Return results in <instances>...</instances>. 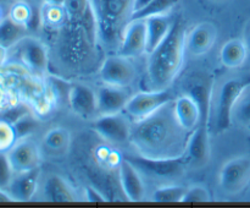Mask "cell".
Returning <instances> with one entry per match:
<instances>
[{
	"mask_svg": "<svg viewBox=\"0 0 250 208\" xmlns=\"http://www.w3.org/2000/svg\"><path fill=\"white\" fill-rule=\"evenodd\" d=\"M173 112V100L146 119L132 125V144L139 154L151 158H171L186 152L188 137Z\"/></svg>",
	"mask_w": 250,
	"mask_h": 208,
	"instance_id": "1",
	"label": "cell"
},
{
	"mask_svg": "<svg viewBox=\"0 0 250 208\" xmlns=\"http://www.w3.org/2000/svg\"><path fill=\"white\" fill-rule=\"evenodd\" d=\"M186 32L180 21H173L166 38L148 54L146 75L154 90H166L180 72L185 60Z\"/></svg>",
	"mask_w": 250,
	"mask_h": 208,
	"instance_id": "2",
	"label": "cell"
},
{
	"mask_svg": "<svg viewBox=\"0 0 250 208\" xmlns=\"http://www.w3.org/2000/svg\"><path fill=\"white\" fill-rule=\"evenodd\" d=\"M124 158L131 162L139 173L156 180H173L181 178L189 165L186 153L171 158H151L139 153L126 154Z\"/></svg>",
	"mask_w": 250,
	"mask_h": 208,
	"instance_id": "3",
	"label": "cell"
},
{
	"mask_svg": "<svg viewBox=\"0 0 250 208\" xmlns=\"http://www.w3.org/2000/svg\"><path fill=\"white\" fill-rule=\"evenodd\" d=\"M250 86V73L238 78H231L220 87L215 110V124L219 132H224L232 124V110L243 92Z\"/></svg>",
	"mask_w": 250,
	"mask_h": 208,
	"instance_id": "4",
	"label": "cell"
},
{
	"mask_svg": "<svg viewBox=\"0 0 250 208\" xmlns=\"http://www.w3.org/2000/svg\"><path fill=\"white\" fill-rule=\"evenodd\" d=\"M172 100H175V97L167 88L149 91V92H139L129 98L124 112L128 115L131 120L139 121V120H143L149 115L154 114L156 110Z\"/></svg>",
	"mask_w": 250,
	"mask_h": 208,
	"instance_id": "5",
	"label": "cell"
},
{
	"mask_svg": "<svg viewBox=\"0 0 250 208\" xmlns=\"http://www.w3.org/2000/svg\"><path fill=\"white\" fill-rule=\"evenodd\" d=\"M250 183V158L237 157L226 162L220 170L219 184L222 192L234 196L241 193Z\"/></svg>",
	"mask_w": 250,
	"mask_h": 208,
	"instance_id": "6",
	"label": "cell"
},
{
	"mask_svg": "<svg viewBox=\"0 0 250 208\" xmlns=\"http://www.w3.org/2000/svg\"><path fill=\"white\" fill-rule=\"evenodd\" d=\"M128 115L124 113L99 115L93 122L92 127L105 141L114 144L126 143L131 139L132 125Z\"/></svg>",
	"mask_w": 250,
	"mask_h": 208,
	"instance_id": "7",
	"label": "cell"
},
{
	"mask_svg": "<svg viewBox=\"0 0 250 208\" xmlns=\"http://www.w3.org/2000/svg\"><path fill=\"white\" fill-rule=\"evenodd\" d=\"M99 75L105 85L128 87L136 78V68L129 58L117 54L105 59Z\"/></svg>",
	"mask_w": 250,
	"mask_h": 208,
	"instance_id": "8",
	"label": "cell"
},
{
	"mask_svg": "<svg viewBox=\"0 0 250 208\" xmlns=\"http://www.w3.org/2000/svg\"><path fill=\"white\" fill-rule=\"evenodd\" d=\"M119 54L129 59L146 54V20H133L127 22L121 37Z\"/></svg>",
	"mask_w": 250,
	"mask_h": 208,
	"instance_id": "9",
	"label": "cell"
},
{
	"mask_svg": "<svg viewBox=\"0 0 250 208\" xmlns=\"http://www.w3.org/2000/svg\"><path fill=\"white\" fill-rule=\"evenodd\" d=\"M67 102L73 113L83 119H92L98 115L97 93L89 86L82 83L71 86Z\"/></svg>",
	"mask_w": 250,
	"mask_h": 208,
	"instance_id": "10",
	"label": "cell"
},
{
	"mask_svg": "<svg viewBox=\"0 0 250 208\" xmlns=\"http://www.w3.org/2000/svg\"><path fill=\"white\" fill-rule=\"evenodd\" d=\"M132 94L127 87L105 85L97 92L98 115H109L125 110Z\"/></svg>",
	"mask_w": 250,
	"mask_h": 208,
	"instance_id": "11",
	"label": "cell"
},
{
	"mask_svg": "<svg viewBox=\"0 0 250 208\" xmlns=\"http://www.w3.org/2000/svg\"><path fill=\"white\" fill-rule=\"evenodd\" d=\"M186 156L190 166H203L210 158V141L208 125H198L189 134Z\"/></svg>",
	"mask_w": 250,
	"mask_h": 208,
	"instance_id": "12",
	"label": "cell"
},
{
	"mask_svg": "<svg viewBox=\"0 0 250 208\" xmlns=\"http://www.w3.org/2000/svg\"><path fill=\"white\" fill-rule=\"evenodd\" d=\"M216 38V27L209 22H203L186 33V49L192 55H204L212 48Z\"/></svg>",
	"mask_w": 250,
	"mask_h": 208,
	"instance_id": "13",
	"label": "cell"
},
{
	"mask_svg": "<svg viewBox=\"0 0 250 208\" xmlns=\"http://www.w3.org/2000/svg\"><path fill=\"white\" fill-rule=\"evenodd\" d=\"M21 59L24 65L37 75H43L48 69V51L41 41L24 37L21 41Z\"/></svg>",
	"mask_w": 250,
	"mask_h": 208,
	"instance_id": "14",
	"label": "cell"
},
{
	"mask_svg": "<svg viewBox=\"0 0 250 208\" xmlns=\"http://www.w3.org/2000/svg\"><path fill=\"white\" fill-rule=\"evenodd\" d=\"M120 184H121L122 191L127 200L131 202H139L144 198L146 193V186L142 179L141 173L137 170L136 166L124 158L120 163Z\"/></svg>",
	"mask_w": 250,
	"mask_h": 208,
	"instance_id": "15",
	"label": "cell"
},
{
	"mask_svg": "<svg viewBox=\"0 0 250 208\" xmlns=\"http://www.w3.org/2000/svg\"><path fill=\"white\" fill-rule=\"evenodd\" d=\"M7 157L15 173H22V171L38 168V148L33 142H29L27 139H19V142L10 148Z\"/></svg>",
	"mask_w": 250,
	"mask_h": 208,
	"instance_id": "16",
	"label": "cell"
},
{
	"mask_svg": "<svg viewBox=\"0 0 250 208\" xmlns=\"http://www.w3.org/2000/svg\"><path fill=\"white\" fill-rule=\"evenodd\" d=\"M16 174L17 175L12 178L6 191L14 201H19V202L31 201L38 187L39 168Z\"/></svg>",
	"mask_w": 250,
	"mask_h": 208,
	"instance_id": "17",
	"label": "cell"
},
{
	"mask_svg": "<svg viewBox=\"0 0 250 208\" xmlns=\"http://www.w3.org/2000/svg\"><path fill=\"white\" fill-rule=\"evenodd\" d=\"M173 112L178 124L187 132H192L200 124V113L197 103L190 95L185 94L173 100Z\"/></svg>",
	"mask_w": 250,
	"mask_h": 208,
	"instance_id": "18",
	"label": "cell"
},
{
	"mask_svg": "<svg viewBox=\"0 0 250 208\" xmlns=\"http://www.w3.org/2000/svg\"><path fill=\"white\" fill-rule=\"evenodd\" d=\"M173 24V20L167 15L153 16L146 19V55L154 50L156 46L161 44V42L166 38L171 27Z\"/></svg>",
	"mask_w": 250,
	"mask_h": 208,
	"instance_id": "19",
	"label": "cell"
},
{
	"mask_svg": "<svg viewBox=\"0 0 250 208\" xmlns=\"http://www.w3.org/2000/svg\"><path fill=\"white\" fill-rule=\"evenodd\" d=\"M248 46L242 39H229L220 50V60L227 69H238L248 58Z\"/></svg>",
	"mask_w": 250,
	"mask_h": 208,
	"instance_id": "20",
	"label": "cell"
},
{
	"mask_svg": "<svg viewBox=\"0 0 250 208\" xmlns=\"http://www.w3.org/2000/svg\"><path fill=\"white\" fill-rule=\"evenodd\" d=\"M187 94L190 95L197 103L200 113L199 125L209 124L212 104V86L207 82H197L190 86Z\"/></svg>",
	"mask_w": 250,
	"mask_h": 208,
	"instance_id": "21",
	"label": "cell"
},
{
	"mask_svg": "<svg viewBox=\"0 0 250 208\" xmlns=\"http://www.w3.org/2000/svg\"><path fill=\"white\" fill-rule=\"evenodd\" d=\"M44 198L49 202H73L77 200L72 187L61 176L53 175L45 181L43 188Z\"/></svg>",
	"mask_w": 250,
	"mask_h": 208,
	"instance_id": "22",
	"label": "cell"
},
{
	"mask_svg": "<svg viewBox=\"0 0 250 208\" xmlns=\"http://www.w3.org/2000/svg\"><path fill=\"white\" fill-rule=\"evenodd\" d=\"M27 31V27L14 17H5L0 21V46L7 49L20 43L26 37Z\"/></svg>",
	"mask_w": 250,
	"mask_h": 208,
	"instance_id": "23",
	"label": "cell"
},
{
	"mask_svg": "<svg viewBox=\"0 0 250 208\" xmlns=\"http://www.w3.org/2000/svg\"><path fill=\"white\" fill-rule=\"evenodd\" d=\"M80 21L81 27H82V32L85 37V41H87V43L89 46H94L95 43H97L99 27H98L97 15H95L94 9H93L92 4L89 1H87L82 14H81Z\"/></svg>",
	"mask_w": 250,
	"mask_h": 208,
	"instance_id": "24",
	"label": "cell"
},
{
	"mask_svg": "<svg viewBox=\"0 0 250 208\" xmlns=\"http://www.w3.org/2000/svg\"><path fill=\"white\" fill-rule=\"evenodd\" d=\"M177 4V0H153L146 6L141 9L139 11L132 12L128 21L133 20H146L153 16H160V15H167V12Z\"/></svg>",
	"mask_w": 250,
	"mask_h": 208,
	"instance_id": "25",
	"label": "cell"
},
{
	"mask_svg": "<svg viewBox=\"0 0 250 208\" xmlns=\"http://www.w3.org/2000/svg\"><path fill=\"white\" fill-rule=\"evenodd\" d=\"M43 143L45 148L51 153L61 154L67 149L68 144H70V134L62 127H55L46 132Z\"/></svg>",
	"mask_w": 250,
	"mask_h": 208,
	"instance_id": "26",
	"label": "cell"
},
{
	"mask_svg": "<svg viewBox=\"0 0 250 208\" xmlns=\"http://www.w3.org/2000/svg\"><path fill=\"white\" fill-rule=\"evenodd\" d=\"M187 187L181 185H165L160 186L153 192L151 200L159 203L182 202Z\"/></svg>",
	"mask_w": 250,
	"mask_h": 208,
	"instance_id": "27",
	"label": "cell"
},
{
	"mask_svg": "<svg viewBox=\"0 0 250 208\" xmlns=\"http://www.w3.org/2000/svg\"><path fill=\"white\" fill-rule=\"evenodd\" d=\"M232 120L241 125H250V92L246 90L232 110Z\"/></svg>",
	"mask_w": 250,
	"mask_h": 208,
	"instance_id": "28",
	"label": "cell"
},
{
	"mask_svg": "<svg viewBox=\"0 0 250 208\" xmlns=\"http://www.w3.org/2000/svg\"><path fill=\"white\" fill-rule=\"evenodd\" d=\"M37 125H38L37 124V120L29 114V112L27 114H24L23 116L20 117L17 121H15L12 124L15 135H16V139H23L24 137L28 136L29 134H32L34 131Z\"/></svg>",
	"mask_w": 250,
	"mask_h": 208,
	"instance_id": "29",
	"label": "cell"
},
{
	"mask_svg": "<svg viewBox=\"0 0 250 208\" xmlns=\"http://www.w3.org/2000/svg\"><path fill=\"white\" fill-rule=\"evenodd\" d=\"M211 201L210 192L203 186H193L187 188L182 202L185 203H205Z\"/></svg>",
	"mask_w": 250,
	"mask_h": 208,
	"instance_id": "30",
	"label": "cell"
},
{
	"mask_svg": "<svg viewBox=\"0 0 250 208\" xmlns=\"http://www.w3.org/2000/svg\"><path fill=\"white\" fill-rule=\"evenodd\" d=\"M14 169L9 161L7 154L0 152V188L7 190L12 178H14Z\"/></svg>",
	"mask_w": 250,
	"mask_h": 208,
	"instance_id": "31",
	"label": "cell"
},
{
	"mask_svg": "<svg viewBox=\"0 0 250 208\" xmlns=\"http://www.w3.org/2000/svg\"><path fill=\"white\" fill-rule=\"evenodd\" d=\"M16 141V135L12 125L4 120H0V151L11 148Z\"/></svg>",
	"mask_w": 250,
	"mask_h": 208,
	"instance_id": "32",
	"label": "cell"
},
{
	"mask_svg": "<svg viewBox=\"0 0 250 208\" xmlns=\"http://www.w3.org/2000/svg\"><path fill=\"white\" fill-rule=\"evenodd\" d=\"M27 113H28V109H27L24 105L19 104L16 105V107L10 108V109H7L6 112L2 113L1 116H0V120H4V121L9 122V124L12 125L15 121H17L20 117L23 116L24 114H27Z\"/></svg>",
	"mask_w": 250,
	"mask_h": 208,
	"instance_id": "33",
	"label": "cell"
},
{
	"mask_svg": "<svg viewBox=\"0 0 250 208\" xmlns=\"http://www.w3.org/2000/svg\"><path fill=\"white\" fill-rule=\"evenodd\" d=\"M127 5V0H105V10L109 19H117Z\"/></svg>",
	"mask_w": 250,
	"mask_h": 208,
	"instance_id": "34",
	"label": "cell"
},
{
	"mask_svg": "<svg viewBox=\"0 0 250 208\" xmlns=\"http://www.w3.org/2000/svg\"><path fill=\"white\" fill-rule=\"evenodd\" d=\"M84 195H85V201L87 202H93V203H99V202H105L107 200L105 196H103L102 192L97 190L94 187H85L84 191Z\"/></svg>",
	"mask_w": 250,
	"mask_h": 208,
	"instance_id": "35",
	"label": "cell"
},
{
	"mask_svg": "<svg viewBox=\"0 0 250 208\" xmlns=\"http://www.w3.org/2000/svg\"><path fill=\"white\" fill-rule=\"evenodd\" d=\"M153 0H132V6H131V14L132 12L139 11L141 9H143L144 6L149 4Z\"/></svg>",
	"mask_w": 250,
	"mask_h": 208,
	"instance_id": "36",
	"label": "cell"
},
{
	"mask_svg": "<svg viewBox=\"0 0 250 208\" xmlns=\"http://www.w3.org/2000/svg\"><path fill=\"white\" fill-rule=\"evenodd\" d=\"M12 197L9 195V192H7L6 190H4V188H0V203L1 202H11Z\"/></svg>",
	"mask_w": 250,
	"mask_h": 208,
	"instance_id": "37",
	"label": "cell"
},
{
	"mask_svg": "<svg viewBox=\"0 0 250 208\" xmlns=\"http://www.w3.org/2000/svg\"><path fill=\"white\" fill-rule=\"evenodd\" d=\"M66 1H67V0H44V2H45L46 5H49V6H60V7H62L63 5L66 4Z\"/></svg>",
	"mask_w": 250,
	"mask_h": 208,
	"instance_id": "38",
	"label": "cell"
},
{
	"mask_svg": "<svg viewBox=\"0 0 250 208\" xmlns=\"http://www.w3.org/2000/svg\"><path fill=\"white\" fill-rule=\"evenodd\" d=\"M6 48H4V46H0V68H1L2 65H4L5 60H6Z\"/></svg>",
	"mask_w": 250,
	"mask_h": 208,
	"instance_id": "39",
	"label": "cell"
},
{
	"mask_svg": "<svg viewBox=\"0 0 250 208\" xmlns=\"http://www.w3.org/2000/svg\"><path fill=\"white\" fill-rule=\"evenodd\" d=\"M244 42H246L247 46H248V51L250 54V22L247 26V31H246V38H244Z\"/></svg>",
	"mask_w": 250,
	"mask_h": 208,
	"instance_id": "40",
	"label": "cell"
},
{
	"mask_svg": "<svg viewBox=\"0 0 250 208\" xmlns=\"http://www.w3.org/2000/svg\"><path fill=\"white\" fill-rule=\"evenodd\" d=\"M17 1H26V0H17Z\"/></svg>",
	"mask_w": 250,
	"mask_h": 208,
	"instance_id": "41",
	"label": "cell"
}]
</instances>
